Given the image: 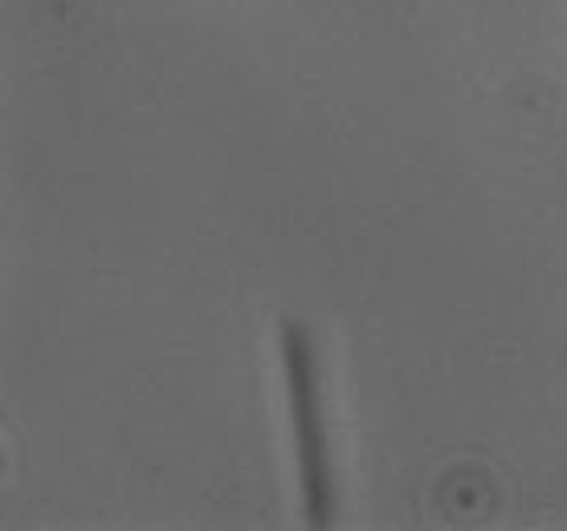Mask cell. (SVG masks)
<instances>
[{"instance_id": "1", "label": "cell", "mask_w": 567, "mask_h": 531, "mask_svg": "<svg viewBox=\"0 0 567 531\" xmlns=\"http://www.w3.org/2000/svg\"><path fill=\"white\" fill-rule=\"evenodd\" d=\"M282 344L286 397H290V429H295L298 487H302V523L310 531H327L339 519L336 462L327 446V421H322V389H319V356L307 324L286 315L278 324Z\"/></svg>"}]
</instances>
